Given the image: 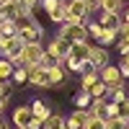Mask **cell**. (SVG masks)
<instances>
[{
	"instance_id": "6da1fadb",
	"label": "cell",
	"mask_w": 129,
	"mask_h": 129,
	"mask_svg": "<svg viewBox=\"0 0 129 129\" xmlns=\"http://www.w3.org/2000/svg\"><path fill=\"white\" fill-rule=\"evenodd\" d=\"M88 16L90 13L83 0H64V23H85Z\"/></svg>"
},
{
	"instance_id": "7a4b0ae2",
	"label": "cell",
	"mask_w": 129,
	"mask_h": 129,
	"mask_svg": "<svg viewBox=\"0 0 129 129\" xmlns=\"http://www.w3.org/2000/svg\"><path fill=\"white\" fill-rule=\"evenodd\" d=\"M57 36L70 44H78V41H88V31H85V23H62Z\"/></svg>"
},
{
	"instance_id": "3957f363",
	"label": "cell",
	"mask_w": 129,
	"mask_h": 129,
	"mask_svg": "<svg viewBox=\"0 0 129 129\" xmlns=\"http://www.w3.org/2000/svg\"><path fill=\"white\" fill-rule=\"evenodd\" d=\"M44 57V47H41V41L36 44H23V52H21V67H36L39 59Z\"/></svg>"
},
{
	"instance_id": "277c9868",
	"label": "cell",
	"mask_w": 129,
	"mask_h": 129,
	"mask_svg": "<svg viewBox=\"0 0 129 129\" xmlns=\"http://www.w3.org/2000/svg\"><path fill=\"white\" fill-rule=\"evenodd\" d=\"M70 47H72L70 41H64V39L54 36V39L49 41V47H44V52H47L49 57H54L57 62H64V59H67V54H70Z\"/></svg>"
},
{
	"instance_id": "5b68a950",
	"label": "cell",
	"mask_w": 129,
	"mask_h": 129,
	"mask_svg": "<svg viewBox=\"0 0 129 129\" xmlns=\"http://www.w3.org/2000/svg\"><path fill=\"white\" fill-rule=\"evenodd\" d=\"M98 75H101V83H103L109 90H114V88H121V85H124L121 72H119V67H114V64H106V67H103Z\"/></svg>"
},
{
	"instance_id": "8992f818",
	"label": "cell",
	"mask_w": 129,
	"mask_h": 129,
	"mask_svg": "<svg viewBox=\"0 0 129 129\" xmlns=\"http://www.w3.org/2000/svg\"><path fill=\"white\" fill-rule=\"evenodd\" d=\"M28 70V83L34 85V88H44L49 90L52 88V80H49V72L44 67H26Z\"/></svg>"
},
{
	"instance_id": "52a82bcc",
	"label": "cell",
	"mask_w": 129,
	"mask_h": 129,
	"mask_svg": "<svg viewBox=\"0 0 129 129\" xmlns=\"http://www.w3.org/2000/svg\"><path fill=\"white\" fill-rule=\"evenodd\" d=\"M88 64L93 70H103L106 64H109V52H106V47H98V44H90V57H88Z\"/></svg>"
},
{
	"instance_id": "ba28073f",
	"label": "cell",
	"mask_w": 129,
	"mask_h": 129,
	"mask_svg": "<svg viewBox=\"0 0 129 129\" xmlns=\"http://www.w3.org/2000/svg\"><path fill=\"white\" fill-rule=\"evenodd\" d=\"M16 36L21 39V44H36V41H41V36H44V28L39 26V21H34L28 28H21Z\"/></svg>"
},
{
	"instance_id": "9c48e42d",
	"label": "cell",
	"mask_w": 129,
	"mask_h": 129,
	"mask_svg": "<svg viewBox=\"0 0 129 129\" xmlns=\"http://www.w3.org/2000/svg\"><path fill=\"white\" fill-rule=\"evenodd\" d=\"M90 116H93V114H90L88 109H75L70 116H64V126H67V129H83L85 121H88Z\"/></svg>"
},
{
	"instance_id": "30bf717a",
	"label": "cell",
	"mask_w": 129,
	"mask_h": 129,
	"mask_svg": "<svg viewBox=\"0 0 129 129\" xmlns=\"http://www.w3.org/2000/svg\"><path fill=\"white\" fill-rule=\"evenodd\" d=\"M31 111H34V116H36L41 124L54 114V111H52V103H49V101H41V98H34V101H31Z\"/></svg>"
},
{
	"instance_id": "8fae6325",
	"label": "cell",
	"mask_w": 129,
	"mask_h": 129,
	"mask_svg": "<svg viewBox=\"0 0 129 129\" xmlns=\"http://www.w3.org/2000/svg\"><path fill=\"white\" fill-rule=\"evenodd\" d=\"M98 23H101L103 28H109V31H116V34H119V26H121V13H101Z\"/></svg>"
},
{
	"instance_id": "7c38bea8",
	"label": "cell",
	"mask_w": 129,
	"mask_h": 129,
	"mask_svg": "<svg viewBox=\"0 0 129 129\" xmlns=\"http://www.w3.org/2000/svg\"><path fill=\"white\" fill-rule=\"evenodd\" d=\"M47 72H49L52 88H57V85H64V80H67V75H64V67H62V64H54V67H47Z\"/></svg>"
},
{
	"instance_id": "4fadbf2b",
	"label": "cell",
	"mask_w": 129,
	"mask_h": 129,
	"mask_svg": "<svg viewBox=\"0 0 129 129\" xmlns=\"http://www.w3.org/2000/svg\"><path fill=\"white\" fill-rule=\"evenodd\" d=\"M98 80H101L98 70H85V72H83V78H80V88H83V90H88V88H93Z\"/></svg>"
},
{
	"instance_id": "5bb4252c",
	"label": "cell",
	"mask_w": 129,
	"mask_h": 129,
	"mask_svg": "<svg viewBox=\"0 0 129 129\" xmlns=\"http://www.w3.org/2000/svg\"><path fill=\"white\" fill-rule=\"evenodd\" d=\"M90 101H93V98H90V93H88V90H83V88H80L78 93L72 95V103H75V109H88V106H90Z\"/></svg>"
},
{
	"instance_id": "9a60e30c",
	"label": "cell",
	"mask_w": 129,
	"mask_h": 129,
	"mask_svg": "<svg viewBox=\"0 0 129 129\" xmlns=\"http://www.w3.org/2000/svg\"><path fill=\"white\" fill-rule=\"evenodd\" d=\"M13 70H16V64L5 59V57H0V80H10L13 78Z\"/></svg>"
},
{
	"instance_id": "2e32d148",
	"label": "cell",
	"mask_w": 129,
	"mask_h": 129,
	"mask_svg": "<svg viewBox=\"0 0 129 129\" xmlns=\"http://www.w3.org/2000/svg\"><path fill=\"white\" fill-rule=\"evenodd\" d=\"M124 3L121 0H101V10L103 13H121Z\"/></svg>"
},
{
	"instance_id": "e0dca14e",
	"label": "cell",
	"mask_w": 129,
	"mask_h": 129,
	"mask_svg": "<svg viewBox=\"0 0 129 129\" xmlns=\"http://www.w3.org/2000/svg\"><path fill=\"white\" fill-rule=\"evenodd\" d=\"M116 39H119V34H116V31L103 28V34L98 36V47H111V44H116Z\"/></svg>"
},
{
	"instance_id": "ac0fdd59",
	"label": "cell",
	"mask_w": 129,
	"mask_h": 129,
	"mask_svg": "<svg viewBox=\"0 0 129 129\" xmlns=\"http://www.w3.org/2000/svg\"><path fill=\"white\" fill-rule=\"evenodd\" d=\"M18 34L16 31V23H13V18H5L3 23H0V36H8V39H13Z\"/></svg>"
},
{
	"instance_id": "d6986e66",
	"label": "cell",
	"mask_w": 129,
	"mask_h": 129,
	"mask_svg": "<svg viewBox=\"0 0 129 129\" xmlns=\"http://www.w3.org/2000/svg\"><path fill=\"white\" fill-rule=\"evenodd\" d=\"M116 119H121L124 124H129V95H126V101L116 103Z\"/></svg>"
},
{
	"instance_id": "ffe728a7",
	"label": "cell",
	"mask_w": 129,
	"mask_h": 129,
	"mask_svg": "<svg viewBox=\"0 0 129 129\" xmlns=\"http://www.w3.org/2000/svg\"><path fill=\"white\" fill-rule=\"evenodd\" d=\"M10 80H13L16 85H23V83H28V70H26V67H21V64H18V67L13 70V78H10Z\"/></svg>"
},
{
	"instance_id": "44dd1931",
	"label": "cell",
	"mask_w": 129,
	"mask_h": 129,
	"mask_svg": "<svg viewBox=\"0 0 129 129\" xmlns=\"http://www.w3.org/2000/svg\"><path fill=\"white\" fill-rule=\"evenodd\" d=\"M85 31H88V36L98 39V36L103 34V26L98 23V21H85Z\"/></svg>"
},
{
	"instance_id": "7402d4cb",
	"label": "cell",
	"mask_w": 129,
	"mask_h": 129,
	"mask_svg": "<svg viewBox=\"0 0 129 129\" xmlns=\"http://www.w3.org/2000/svg\"><path fill=\"white\" fill-rule=\"evenodd\" d=\"M62 126H64V116H59V114H52L44 121V129H62Z\"/></svg>"
},
{
	"instance_id": "603a6c76",
	"label": "cell",
	"mask_w": 129,
	"mask_h": 129,
	"mask_svg": "<svg viewBox=\"0 0 129 129\" xmlns=\"http://www.w3.org/2000/svg\"><path fill=\"white\" fill-rule=\"evenodd\" d=\"M88 93H90V98H106V95H109V88H106V85L98 80L93 88H88Z\"/></svg>"
},
{
	"instance_id": "cb8c5ba5",
	"label": "cell",
	"mask_w": 129,
	"mask_h": 129,
	"mask_svg": "<svg viewBox=\"0 0 129 129\" xmlns=\"http://www.w3.org/2000/svg\"><path fill=\"white\" fill-rule=\"evenodd\" d=\"M109 93H111V103H121V101H126V90H124V85H121V88L109 90Z\"/></svg>"
},
{
	"instance_id": "d4e9b609",
	"label": "cell",
	"mask_w": 129,
	"mask_h": 129,
	"mask_svg": "<svg viewBox=\"0 0 129 129\" xmlns=\"http://www.w3.org/2000/svg\"><path fill=\"white\" fill-rule=\"evenodd\" d=\"M83 129H106V121L103 119H98V116H90L88 121H85V126Z\"/></svg>"
},
{
	"instance_id": "484cf974",
	"label": "cell",
	"mask_w": 129,
	"mask_h": 129,
	"mask_svg": "<svg viewBox=\"0 0 129 129\" xmlns=\"http://www.w3.org/2000/svg\"><path fill=\"white\" fill-rule=\"evenodd\" d=\"M106 129H126V124H124L121 119H116V116H114V119L106 121Z\"/></svg>"
},
{
	"instance_id": "4316f807",
	"label": "cell",
	"mask_w": 129,
	"mask_h": 129,
	"mask_svg": "<svg viewBox=\"0 0 129 129\" xmlns=\"http://www.w3.org/2000/svg\"><path fill=\"white\" fill-rule=\"evenodd\" d=\"M18 3H21V5H23L26 10H31V13H34V10L39 8V0H18Z\"/></svg>"
},
{
	"instance_id": "83f0119b",
	"label": "cell",
	"mask_w": 129,
	"mask_h": 129,
	"mask_svg": "<svg viewBox=\"0 0 129 129\" xmlns=\"http://www.w3.org/2000/svg\"><path fill=\"white\" fill-rule=\"evenodd\" d=\"M85 8H88V13H93V10H98L101 8V0H83Z\"/></svg>"
},
{
	"instance_id": "f1b7e54d",
	"label": "cell",
	"mask_w": 129,
	"mask_h": 129,
	"mask_svg": "<svg viewBox=\"0 0 129 129\" xmlns=\"http://www.w3.org/2000/svg\"><path fill=\"white\" fill-rule=\"evenodd\" d=\"M10 85H13V80H0V98L5 93H10Z\"/></svg>"
},
{
	"instance_id": "f546056e",
	"label": "cell",
	"mask_w": 129,
	"mask_h": 129,
	"mask_svg": "<svg viewBox=\"0 0 129 129\" xmlns=\"http://www.w3.org/2000/svg\"><path fill=\"white\" fill-rule=\"evenodd\" d=\"M116 49H119V54H121V57L129 54V44H126V41H121V39H119V44H116Z\"/></svg>"
},
{
	"instance_id": "4dcf8cb0",
	"label": "cell",
	"mask_w": 129,
	"mask_h": 129,
	"mask_svg": "<svg viewBox=\"0 0 129 129\" xmlns=\"http://www.w3.org/2000/svg\"><path fill=\"white\" fill-rule=\"evenodd\" d=\"M8 106H10V93H5L3 98H0V114H3V111L8 109Z\"/></svg>"
},
{
	"instance_id": "1f68e13d",
	"label": "cell",
	"mask_w": 129,
	"mask_h": 129,
	"mask_svg": "<svg viewBox=\"0 0 129 129\" xmlns=\"http://www.w3.org/2000/svg\"><path fill=\"white\" fill-rule=\"evenodd\" d=\"M119 72H121V78H129V64L121 59V64H119Z\"/></svg>"
},
{
	"instance_id": "d6a6232c",
	"label": "cell",
	"mask_w": 129,
	"mask_h": 129,
	"mask_svg": "<svg viewBox=\"0 0 129 129\" xmlns=\"http://www.w3.org/2000/svg\"><path fill=\"white\" fill-rule=\"evenodd\" d=\"M121 23H124V26H129V8L124 10V16H121Z\"/></svg>"
},
{
	"instance_id": "836d02e7",
	"label": "cell",
	"mask_w": 129,
	"mask_h": 129,
	"mask_svg": "<svg viewBox=\"0 0 129 129\" xmlns=\"http://www.w3.org/2000/svg\"><path fill=\"white\" fill-rule=\"evenodd\" d=\"M0 129H8V126H5V121H3V116H0Z\"/></svg>"
},
{
	"instance_id": "e575fe53",
	"label": "cell",
	"mask_w": 129,
	"mask_h": 129,
	"mask_svg": "<svg viewBox=\"0 0 129 129\" xmlns=\"http://www.w3.org/2000/svg\"><path fill=\"white\" fill-rule=\"evenodd\" d=\"M8 3H10V0H0V5H8Z\"/></svg>"
},
{
	"instance_id": "d590c367",
	"label": "cell",
	"mask_w": 129,
	"mask_h": 129,
	"mask_svg": "<svg viewBox=\"0 0 129 129\" xmlns=\"http://www.w3.org/2000/svg\"><path fill=\"white\" fill-rule=\"evenodd\" d=\"M124 62H126V64H129V54H126V57H124Z\"/></svg>"
},
{
	"instance_id": "8d00e7d4",
	"label": "cell",
	"mask_w": 129,
	"mask_h": 129,
	"mask_svg": "<svg viewBox=\"0 0 129 129\" xmlns=\"http://www.w3.org/2000/svg\"><path fill=\"white\" fill-rule=\"evenodd\" d=\"M121 3H124V5H126V3H129V0H121Z\"/></svg>"
},
{
	"instance_id": "74e56055",
	"label": "cell",
	"mask_w": 129,
	"mask_h": 129,
	"mask_svg": "<svg viewBox=\"0 0 129 129\" xmlns=\"http://www.w3.org/2000/svg\"><path fill=\"white\" fill-rule=\"evenodd\" d=\"M62 129H67V126H62Z\"/></svg>"
},
{
	"instance_id": "f35d334b",
	"label": "cell",
	"mask_w": 129,
	"mask_h": 129,
	"mask_svg": "<svg viewBox=\"0 0 129 129\" xmlns=\"http://www.w3.org/2000/svg\"><path fill=\"white\" fill-rule=\"evenodd\" d=\"M126 5H129V3H126Z\"/></svg>"
}]
</instances>
